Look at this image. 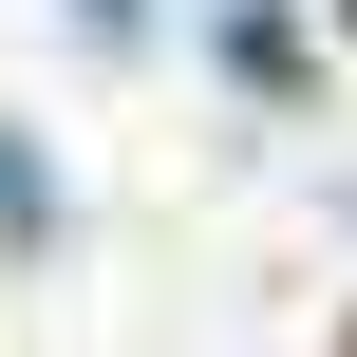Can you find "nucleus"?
Instances as JSON below:
<instances>
[{
    "mask_svg": "<svg viewBox=\"0 0 357 357\" xmlns=\"http://www.w3.org/2000/svg\"><path fill=\"white\" fill-rule=\"evenodd\" d=\"M38 226H56V169H38L19 132H0V245H38Z\"/></svg>",
    "mask_w": 357,
    "mask_h": 357,
    "instance_id": "f257e3e1",
    "label": "nucleus"
}]
</instances>
